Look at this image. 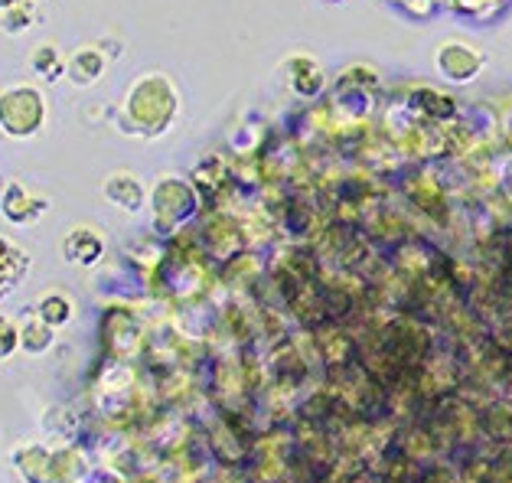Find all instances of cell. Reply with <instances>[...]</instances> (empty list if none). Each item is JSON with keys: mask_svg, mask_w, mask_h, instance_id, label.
Masks as SVG:
<instances>
[{"mask_svg": "<svg viewBox=\"0 0 512 483\" xmlns=\"http://www.w3.org/2000/svg\"><path fill=\"white\" fill-rule=\"evenodd\" d=\"M180 115V92L164 72H144L124 92L118 125L131 138H160Z\"/></svg>", "mask_w": 512, "mask_h": 483, "instance_id": "6da1fadb", "label": "cell"}, {"mask_svg": "<svg viewBox=\"0 0 512 483\" xmlns=\"http://www.w3.org/2000/svg\"><path fill=\"white\" fill-rule=\"evenodd\" d=\"M49 102L46 92L33 82H17L0 89V131L14 141H30L46 128Z\"/></svg>", "mask_w": 512, "mask_h": 483, "instance_id": "7a4b0ae2", "label": "cell"}, {"mask_svg": "<svg viewBox=\"0 0 512 483\" xmlns=\"http://www.w3.org/2000/svg\"><path fill=\"white\" fill-rule=\"evenodd\" d=\"M199 206V193L190 180L180 177H160L157 187L151 190V209L157 229H177L180 222H186Z\"/></svg>", "mask_w": 512, "mask_h": 483, "instance_id": "3957f363", "label": "cell"}, {"mask_svg": "<svg viewBox=\"0 0 512 483\" xmlns=\"http://www.w3.org/2000/svg\"><path fill=\"white\" fill-rule=\"evenodd\" d=\"M434 69H437V76H441L444 82L470 85L486 69V56H483L480 46H473L467 40H447V43L437 46Z\"/></svg>", "mask_w": 512, "mask_h": 483, "instance_id": "277c9868", "label": "cell"}, {"mask_svg": "<svg viewBox=\"0 0 512 483\" xmlns=\"http://www.w3.org/2000/svg\"><path fill=\"white\" fill-rule=\"evenodd\" d=\"M46 213V196L43 193H33L27 183H7L4 196H0V216L14 226H33L36 219H43Z\"/></svg>", "mask_w": 512, "mask_h": 483, "instance_id": "5b68a950", "label": "cell"}, {"mask_svg": "<svg viewBox=\"0 0 512 483\" xmlns=\"http://www.w3.org/2000/svg\"><path fill=\"white\" fill-rule=\"evenodd\" d=\"M284 82L301 102H314V98L327 89V72L314 56H291L284 63Z\"/></svg>", "mask_w": 512, "mask_h": 483, "instance_id": "8992f818", "label": "cell"}, {"mask_svg": "<svg viewBox=\"0 0 512 483\" xmlns=\"http://www.w3.org/2000/svg\"><path fill=\"white\" fill-rule=\"evenodd\" d=\"M102 196L111 203L124 209V213H141L144 203H147V187L144 180L137 177L131 170H118V173H108L105 183H102Z\"/></svg>", "mask_w": 512, "mask_h": 483, "instance_id": "52a82bcc", "label": "cell"}, {"mask_svg": "<svg viewBox=\"0 0 512 483\" xmlns=\"http://www.w3.org/2000/svg\"><path fill=\"white\" fill-rule=\"evenodd\" d=\"M108 249L102 229H92V226H76L66 232V239H62V255H66V262L79 265V268H92L102 262V255Z\"/></svg>", "mask_w": 512, "mask_h": 483, "instance_id": "ba28073f", "label": "cell"}, {"mask_svg": "<svg viewBox=\"0 0 512 483\" xmlns=\"http://www.w3.org/2000/svg\"><path fill=\"white\" fill-rule=\"evenodd\" d=\"M105 69H108V56L102 53V46L85 43L79 49H72L66 59V82L76 85V89H92L105 76Z\"/></svg>", "mask_w": 512, "mask_h": 483, "instance_id": "9c48e42d", "label": "cell"}, {"mask_svg": "<svg viewBox=\"0 0 512 483\" xmlns=\"http://www.w3.org/2000/svg\"><path fill=\"white\" fill-rule=\"evenodd\" d=\"M66 53L56 43H40L30 49V72L40 82H59L66 79Z\"/></svg>", "mask_w": 512, "mask_h": 483, "instance_id": "30bf717a", "label": "cell"}, {"mask_svg": "<svg viewBox=\"0 0 512 483\" xmlns=\"http://www.w3.org/2000/svg\"><path fill=\"white\" fill-rule=\"evenodd\" d=\"M53 346V327L46 324L40 314H27L20 320V350H27L30 356H40Z\"/></svg>", "mask_w": 512, "mask_h": 483, "instance_id": "8fae6325", "label": "cell"}, {"mask_svg": "<svg viewBox=\"0 0 512 483\" xmlns=\"http://www.w3.org/2000/svg\"><path fill=\"white\" fill-rule=\"evenodd\" d=\"M36 314H40L49 327H66L72 324V317H76V304H72V297L69 294H62V291H49L40 297V304H36Z\"/></svg>", "mask_w": 512, "mask_h": 483, "instance_id": "7c38bea8", "label": "cell"}, {"mask_svg": "<svg viewBox=\"0 0 512 483\" xmlns=\"http://www.w3.org/2000/svg\"><path fill=\"white\" fill-rule=\"evenodd\" d=\"M27 271V255H23L14 242L0 239V294H4L10 284H17Z\"/></svg>", "mask_w": 512, "mask_h": 483, "instance_id": "4fadbf2b", "label": "cell"}, {"mask_svg": "<svg viewBox=\"0 0 512 483\" xmlns=\"http://www.w3.org/2000/svg\"><path fill=\"white\" fill-rule=\"evenodd\" d=\"M36 23V4L33 0H20L17 7H10L0 14V33L4 36H23Z\"/></svg>", "mask_w": 512, "mask_h": 483, "instance_id": "5bb4252c", "label": "cell"}, {"mask_svg": "<svg viewBox=\"0 0 512 483\" xmlns=\"http://www.w3.org/2000/svg\"><path fill=\"white\" fill-rule=\"evenodd\" d=\"M14 350H20V324L0 314V363L14 356Z\"/></svg>", "mask_w": 512, "mask_h": 483, "instance_id": "9a60e30c", "label": "cell"}, {"mask_svg": "<svg viewBox=\"0 0 512 483\" xmlns=\"http://www.w3.org/2000/svg\"><path fill=\"white\" fill-rule=\"evenodd\" d=\"M506 0H460L457 4V10H464L467 17H493V10L496 7H503Z\"/></svg>", "mask_w": 512, "mask_h": 483, "instance_id": "2e32d148", "label": "cell"}, {"mask_svg": "<svg viewBox=\"0 0 512 483\" xmlns=\"http://www.w3.org/2000/svg\"><path fill=\"white\" fill-rule=\"evenodd\" d=\"M20 0H0V14H4V10H10V7H17Z\"/></svg>", "mask_w": 512, "mask_h": 483, "instance_id": "e0dca14e", "label": "cell"}, {"mask_svg": "<svg viewBox=\"0 0 512 483\" xmlns=\"http://www.w3.org/2000/svg\"><path fill=\"white\" fill-rule=\"evenodd\" d=\"M327 4H346V0H327Z\"/></svg>", "mask_w": 512, "mask_h": 483, "instance_id": "ac0fdd59", "label": "cell"}, {"mask_svg": "<svg viewBox=\"0 0 512 483\" xmlns=\"http://www.w3.org/2000/svg\"><path fill=\"white\" fill-rule=\"evenodd\" d=\"M33 4H36V0H33Z\"/></svg>", "mask_w": 512, "mask_h": 483, "instance_id": "d6986e66", "label": "cell"}]
</instances>
